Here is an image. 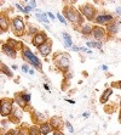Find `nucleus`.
I'll return each instance as SVG.
<instances>
[{"label":"nucleus","mask_w":121,"mask_h":135,"mask_svg":"<svg viewBox=\"0 0 121 135\" xmlns=\"http://www.w3.org/2000/svg\"><path fill=\"white\" fill-rule=\"evenodd\" d=\"M80 11L81 13L86 17L88 21H94V18H96V10H94V7L92 6V5H90V4H85V5H82V6L80 7Z\"/></svg>","instance_id":"nucleus-4"},{"label":"nucleus","mask_w":121,"mask_h":135,"mask_svg":"<svg viewBox=\"0 0 121 135\" xmlns=\"http://www.w3.org/2000/svg\"><path fill=\"white\" fill-rule=\"evenodd\" d=\"M92 32H93V27L91 25H82L81 33L84 35H90V34H92Z\"/></svg>","instance_id":"nucleus-19"},{"label":"nucleus","mask_w":121,"mask_h":135,"mask_svg":"<svg viewBox=\"0 0 121 135\" xmlns=\"http://www.w3.org/2000/svg\"><path fill=\"white\" fill-rule=\"evenodd\" d=\"M22 71H23V72H28L29 73V71H30V69L28 68V66H23V67H22Z\"/></svg>","instance_id":"nucleus-36"},{"label":"nucleus","mask_w":121,"mask_h":135,"mask_svg":"<svg viewBox=\"0 0 121 135\" xmlns=\"http://www.w3.org/2000/svg\"><path fill=\"white\" fill-rule=\"evenodd\" d=\"M87 46L88 47H98V49H101L102 47V41H87L86 43Z\"/></svg>","instance_id":"nucleus-24"},{"label":"nucleus","mask_w":121,"mask_h":135,"mask_svg":"<svg viewBox=\"0 0 121 135\" xmlns=\"http://www.w3.org/2000/svg\"><path fill=\"white\" fill-rule=\"evenodd\" d=\"M64 124H65V127L68 128V130H69V132H70V133H73V132H74V129H73V126H71V124H70V123H69V122H65Z\"/></svg>","instance_id":"nucleus-32"},{"label":"nucleus","mask_w":121,"mask_h":135,"mask_svg":"<svg viewBox=\"0 0 121 135\" xmlns=\"http://www.w3.org/2000/svg\"><path fill=\"white\" fill-rule=\"evenodd\" d=\"M53 135H64V134H63L61 130H55V132H53Z\"/></svg>","instance_id":"nucleus-37"},{"label":"nucleus","mask_w":121,"mask_h":135,"mask_svg":"<svg viewBox=\"0 0 121 135\" xmlns=\"http://www.w3.org/2000/svg\"><path fill=\"white\" fill-rule=\"evenodd\" d=\"M39 129H40L41 135H47V134H50V132L52 130V127L50 126V123L44 122V123H41V124H40Z\"/></svg>","instance_id":"nucleus-13"},{"label":"nucleus","mask_w":121,"mask_h":135,"mask_svg":"<svg viewBox=\"0 0 121 135\" xmlns=\"http://www.w3.org/2000/svg\"><path fill=\"white\" fill-rule=\"evenodd\" d=\"M29 74H31V75L34 74V69H30V71H29Z\"/></svg>","instance_id":"nucleus-42"},{"label":"nucleus","mask_w":121,"mask_h":135,"mask_svg":"<svg viewBox=\"0 0 121 135\" xmlns=\"http://www.w3.org/2000/svg\"><path fill=\"white\" fill-rule=\"evenodd\" d=\"M94 22L97 25H110L114 22V17L112 13H101L94 18Z\"/></svg>","instance_id":"nucleus-7"},{"label":"nucleus","mask_w":121,"mask_h":135,"mask_svg":"<svg viewBox=\"0 0 121 135\" xmlns=\"http://www.w3.org/2000/svg\"><path fill=\"white\" fill-rule=\"evenodd\" d=\"M62 35H63V40H64L65 46H67V47H70V49H71V47L74 46V45H73V41H71L70 35H69L68 33H65V32H63Z\"/></svg>","instance_id":"nucleus-18"},{"label":"nucleus","mask_w":121,"mask_h":135,"mask_svg":"<svg viewBox=\"0 0 121 135\" xmlns=\"http://www.w3.org/2000/svg\"><path fill=\"white\" fill-rule=\"evenodd\" d=\"M46 16H47V13H44V12H41L40 10H36V18L39 21H41L44 23H49V18H47Z\"/></svg>","instance_id":"nucleus-21"},{"label":"nucleus","mask_w":121,"mask_h":135,"mask_svg":"<svg viewBox=\"0 0 121 135\" xmlns=\"http://www.w3.org/2000/svg\"><path fill=\"white\" fill-rule=\"evenodd\" d=\"M28 134L29 135H41L40 133V129L36 128V127H30L28 129Z\"/></svg>","instance_id":"nucleus-25"},{"label":"nucleus","mask_w":121,"mask_h":135,"mask_svg":"<svg viewBox=\"0 0 121 135\" xmlns=\"http://www.w3.org/2000/svg\"><path fill=\"white\" fill-rule=\"evenodd\" d=\"M120 107H121V100H120Z\"/></svg>","instance_id":"nucleus-46"},{"label":"nucleus","mask_w":121,"mask_h":135,"mask_svg":"<svg viewBox=\"0 0 121 135\" xmlns=\"http://www.w3.org/2000/svg\"><path fill=\"white\" fill-rule=\"evenodd\" d=\"M107 31H108L109 35H115L119 32V23L118 22H113V23H110V25H108Z\"/></svg>","instance_id":"nucleus-14"},{"label":"nucleus","mask_w":121,"mask_h":135,"mask_svg":"<svg viewBox=\"0 0 121 135\" xmlns=\"http://www.w3.org/2000/svg\"><path fill=\"white\" fill-rule=\"evenodd\" d=\"M0 26H1V33L3 32H6L9 29V22H7V18L5 16H1L0 17Z\"/></svg>","instance_id":"nucleus-20"},{"label":"nucleus","mask_w":121,"mask_h":135,"mask_svg":"<svg viewBox=\"0 0 121 135\" xmlns=\"http://www.w3.org/2000/svg\"><path fill=\"white\" fill-rule=\"evenodd\" d=\"M102 69H103V71H107V66H106V65H103V66H102Z\"/></svg>","instance_id":"nucleus-43"},{"label":"nucleus","mask_w":121,"mask_h":135,"mask_svg":"<svg viewBox=\"0 0 121 135\" xmlns=\"http://www.w3.org/2000/svg\"><path fill=\"white\" fill-rule=\"evenodd\" d=\"M47 40V35L45 32H39L38 34H35L34 37H33V39H31V43H33V45L36 47H40L41 45H44Z\"/></svg>","instance_id":"nucleus-8"},{"label":"nucleus","mask_w":121,"mask_h":135,"mask_svg":"<svg viewBox=\"0 0 121 135\" xmlns=\"http://www.w3.org/2000/svg\"><path fill=\"white\" fill-rule=\"evenodd\" d=\"M71 77H73V74H71V73H67V74H65V78H67V79H69V78L71 79Z\"/></svg>","instance_id":"nucleus-39"},{"label":"nucleus","mask_w":121,"mask_h":135,"mask_svg":"<svg viewBox=\"0 0 121 135\" xmlns=\"http://www.w3.org/2000/svg\"><path fill=\"white\" fill-rule=\"evenodd\" d=\"M57 17H58V20H59V21H61V22H62V23H64V25H65V23H67V22H65V18H64V16H63V15H61V13H57Z\"/></svg>","instance_id":"nucleus-31"},{"label":"nucleus","mask_w":121,"mask_h":135,"mask_svg":"<svg viewBox=\"0 0 121 135\" xmlns=\"http://www.w3.org/2000/svg\"><path fill=\"white\" fill-rule=\"evenodd\" d=\"M50 126L52 127L53 130H59L63 126V120L59 116H53L50 119Z\"/></svg>","instance_id":"nucleus-12"},{"label":"nucleus","mask_w":121,"mask_h":135,"mask_svg":"<svg viewBox=\"0 0 121 135\" xmlns=\"http://www.w3.org/2000/svg\"><path fill=\"white\" fill-rule=\"evenodd\" d=\"M38 33H39V32L36 31V28H35V27H33V26H30V27H29V29H28V34L29 35L33 34V37H34L35 34H38Z\"/></svg>","instance_id":"nucleus-27"},{"label":"nucleus","mask_w":121,"mask_h":135,"mask_svg":"<svg viewBox=\"0 0 121 135\" xmlns=\"http://www.w3.org/2000/svg\"><path fill=\"white\" fill-rule=\"evenodd\" d=\"M0 69H1V72L4 73V74H6L7 77H12V72L9 69V67L5 65V63H1L0 65Z\"/></svg>","instance_id":"nucleus-23"},{"label":"nucleus","mask_w":121,"mask_h":135,"mask_svg":"<svg viewBox=\"0 0 121 135\" xmlns=\"http://www.w3.org/2000/svg\"><path fill=\"white\" fill-rule=\"evenodd\" d=\"M113 86H114V88H118V89H121V82H115V83H113Z\"/></svg>","instance_id":"nucleus-34"},{"label":"nucleus","mask_w":121,"mask_h":135,"mask_svg":"<svg viewBox=\"0 0 121 135\" xmlns=\"http://www.w3.org/2000/svg\"><path fill=\"white\" fill-rule=\"evenodd\" d=\"M63 16L65 18L70 21L71 23H76V25H82V16H81L80 11L73 9V7L65 6L63 10Z\"/></svg>","instance_id":"nucleus-2"},{"label":"nucleus","mask_w":121,"mask_h":135,"mask_svg":"<svg viewBox=\"0 0 121 135\" xmlns=\"http://www.w3.org/2000/svg\"><path fill=\"white\" fill-rule=\"evenodd\" d=\"M1 50H3L4 54H6L7 56L11 57V59H16V57H17V50H15L13 47H11L7 43L1 45Z\"/></svg>","instance_id":"nucleus-11"},{"label":"nucleus","mask_w":121,"mask_h":135,"mask_svg":"<svg viewBox=\"0 0 121 135\" xmlns=\"http://www.w3.org/2000/svg\"><path fill=\"white\" fill-rule=\"evenodd\" d=\"M55 63H56V66L58 67L59 69H62V71H68L69 66H70V63H69V57L67 54H63V55H58L57 59H55Z\"/></svg>","instance_id":"nucleus-5"},{"label":"nucleus","mask_w":121,"mask_h":135,"mask_svg":"<svg viewBox=\"0 0 121 135\" xmlns=\"http://www.w3.org/2000/svg\"><path fill=\"white\" fill-rule=\"evenodd\" d=\"M17 134V130H9L7 133H5L4 135H16Z\"/></svg>","instance_id":"nucleus-35"},{"label":"nucleus","mask_w":121,"mask_h":135,"mask_svg":"<svg viewBox=\"0 0 121 135\" xmlns=\"http://www.w3.org/2000/svg\"><path fill=\"white\" fill-rule=\"evenodd\" d=\"M16 7H17V9H18L19 11H22V12H23V13H27V12H25V9H24V6H21L19 4H16Z\"/></svg>","instance_id":"nucleus-33"},{"label":"nucleus","mask_w":121,"mask_h":135,"mask_svg":"<svg viewBox=\"0 0 121 135\" xmlns=\"http://www.w3.org/2000/svg\"><path fill=\"white\" fill-rule=\"evenodd\" d=\"M92 35L96 41H102L106 37V31L102 28V27H98V26H94L93 27V32H92Z\"/></svg>","instance_id":"nucleus-9"},{"label":"nucleus","mask_w":121,"mask_h":135,"mask_svg":"<svg viewBox=\"0 0 121 135\" xmlns=\"http://www.w3.org/2000/svg\"><path fill=\"white\" fill-rule=\"evenodd\" d=\"M113 94V89H107L104 93H103V95L101 96V104H106L107 101L109 100V98H110V95Z\"/></svg>","instance_id":"nucleus-17"},{"label":"nucleus","mask_w":121,"mask_h":135,"mask_svg":"<svg viewBox=\"0 0 121 135\" xmlns=\"http://www.w3.org/2000/svg\"><path fill=\"white\" fill-rule=\"evenodd\" d=\"M34 113H35L34 116L38 118V120H41V119H44V118H45V116H44L43 113H40V112H34Z\"/></svg>","instance_id":"nucleus-29"},{"label":"nucleus","mask_w":121,"mask_h":135,"mask_svg":"<svg viewBox=\"0 0 121 135\" xmlns=\"http://www.w3.org/2000/svg\"><path fill=\"white\" fill-rule=\"evenodd\" d=\"M116 13H119V15L121 16V6H118V7H116Z\"/></svg>","instance_id":"nucleus-38"},{"label":"nucleus","mask_w":121,"mask_h":135,"mask_svg":"<svg viewBox=\"0 0 121 135\" xmlns=\"http://www.w3.org/2000/svg\"><path fill=\"white\" fill-rule=\"evenodd\" d=\"M22 56H23V59H24L25 62H28L30 66H33L34 68H36L38 71L43 72V66H41L40 60L35 56L34 54L31 52V50L29 49V47L24 46L23 49H22Z\"/></svg>","instance_id":"nucleus-1"},{"label":"nucleus","mask_w":121,"mask_h":135,"mask_svg":"<svg viewBox=\"0 0 121 135\" xmlns=\"http://www.w3.org/2000/svg\"><path fill=\"white\" fill-rule=\"evenodd\" d=\"M12 111H13V101H11L10 99H3L1 100V111H0L1 117L10 116Z\"/></svg>","instance_id":"nucleus-3"},{"label":"nucleus","mask_w":121,"mask_h":135,"mask_svg":"<svg viewBox=\"0 0 121 135\" xmlns=\"http://www.w3.org/2000/svg\"><path fill=\"white\" fill-rule=\"evenodd\" d=\"M21 94H22V98L24 99V101H25V102H27V104H28L29 101H30L31 96H30V95H29V94H27V93H21Z\"/></svg>","instance_id":"nucleus-28"},{"label":"nucleus","mask_w":121,"mask_h":135,"mask_svg":"<svg viewBox=\"0 0 121 135\" xmlns=\"http://www.w3.org/2000/svg\"><path fill=\"white\" fill-rule=\"evenodd\" d=\"M68 102H70V104H75V101L74 100H67Z\"/></svg>","instance_id":"nucleus-45"},{"label":"nucleus","mask_w":121,"mask_h":135,"mask_svg":"<svg viewBox=\"0 0 121 135\" xmlns=\"http://www.w3.org/2000/svg\"><path fill=\"white\" fill-rule=\"evenodd\" d=\"M44 86H45V89H46V90H50V88H49V85H47V84H45Z\"/></svg>","instance_id":"nucleus-44"},{"label":"nucleus","mask_w":121,"mask_h":135,"mask_svg":"<svg viewBox=\"0 0 121 135\" xmlns=\"http://www.w3.org/2000/svg\"><path fill=\"white\" fill-rule=\"evenodd\" d=\"M47 16H49V17H50L51 20H55V16H53L51 12H47Z\"/></svg>","instance_id":"nucleus-40"},{"label":"nucleus","mask_w":121,"mask_h":135,"mask_svg":"<svg viewBox=\"0 0 121 135\" xmlns=\"http://www.w3.org/2000/svg\"><path fill=\"white\" fill-rule=\"evenodd\" d=\"M71 49H73V50H74V51H80V50H81L80 47H76V46H73V47H71Z\"/></svg>","instance_id":"nucleus-41"},{"label":"nucleus","mask_w":121,"mask_h":135,"mask_svg":"<svg viewBox=\"0 0 121 135\" xmlns=\"http://www.w3.org/2000/svg\"><path fill=\"white\" fill-rule=\"evenodd\" d=\"M7 44L11 47H13L15 50H18V49H23V47H24V45L22 44L21 41H17V40H15V39H11V38L7 40Z\"/></svg>","instance_id":"nucleus-15"},{"label":"nucleus","mask_w":121,"mask_h":135,"mask_svg":"<svg viewBox=\"0 0 121 135\" xmlns=\"http://www.w3.org/2000/svg\"><path fill=\"white\" fill-rule=\"evenodd\" d=\"M12 116L15 117L17 120H19V119H22V117H23V112H22L21 108H13Z\"/></svg>","instance_id":"nucleus-22"},{"label":"nucleus","mask_w":121,"mask_h":135,"mask_svg":"<svg viewBox=\"0 0 121 135\" xmlns=\"http://www.w3.org/2000/svg\"><path fill=\"white\" fill-rule=\"evenodd\" d=\"M38 50H39V52L41 54V56H49L51 54V51H52V41L49 40L46 41L44 45H41L40 47H38Z\"/></svg>","instance_id":"nucleus-10"},{"label":"nucleus","mask_w":121,"mask_h":135,"mask_svg":"<svg viewBox=\"0 0 121 135\" xmlns=\"http://www.w3.org/2000/svg\"><path fill=\"white\" fill-rule=\"evenodd\" d=\"M15 102L18 105L19 107H22V108H24L25 105H27V102L24 101V99L22 98V94H21V93H18V94L15 95Z\"/></svg>","instance_id":"nucleus-16"},{"label":"nucleus","mask_w":121,"mask_h":135,"mask_svg":"<svg viewBox=\"0 0 121 135\" xmlns=\"http://www.w3.org/2000/svg\"><path fill=\"white\" fill-rule=\"evenodd\" d=\"M25 6H29V7H31V9H35V6H36V1H34V0H28V1H25Z\"/></svg>","instance_id":"nucleus-26"},{"label":"nucleus","mask_w":121,"mask_h":135,"mask_svg":"<svg viewBox=\"0 0 121 135\" xmlns=\"http://www.w3.org/2000/svg\"><path fill=\"white\" fill-rule=\"evenodd\" d=\"M16 135H29V134L27 130H24V129H19V130H17V134Z\"/></svg>","instance_id":"nucleus-30"},{"label":"nucleus","mask_w":121,"mask_h":135,"mask_svg":"<svg viewBox=\"0 0 121 135\" xmlns=\"http://www.w3.org/2000/svg\"><path fill=\"white\" fill-rule=\"evenodd\" d=\"M12 27H13V31L17 35H21L24 33V29H25V26H24V22L22 17L19 16H16L15 18L12 20Z\"/></svg>","instance_id":"nucleus-6"}]
</instances>
